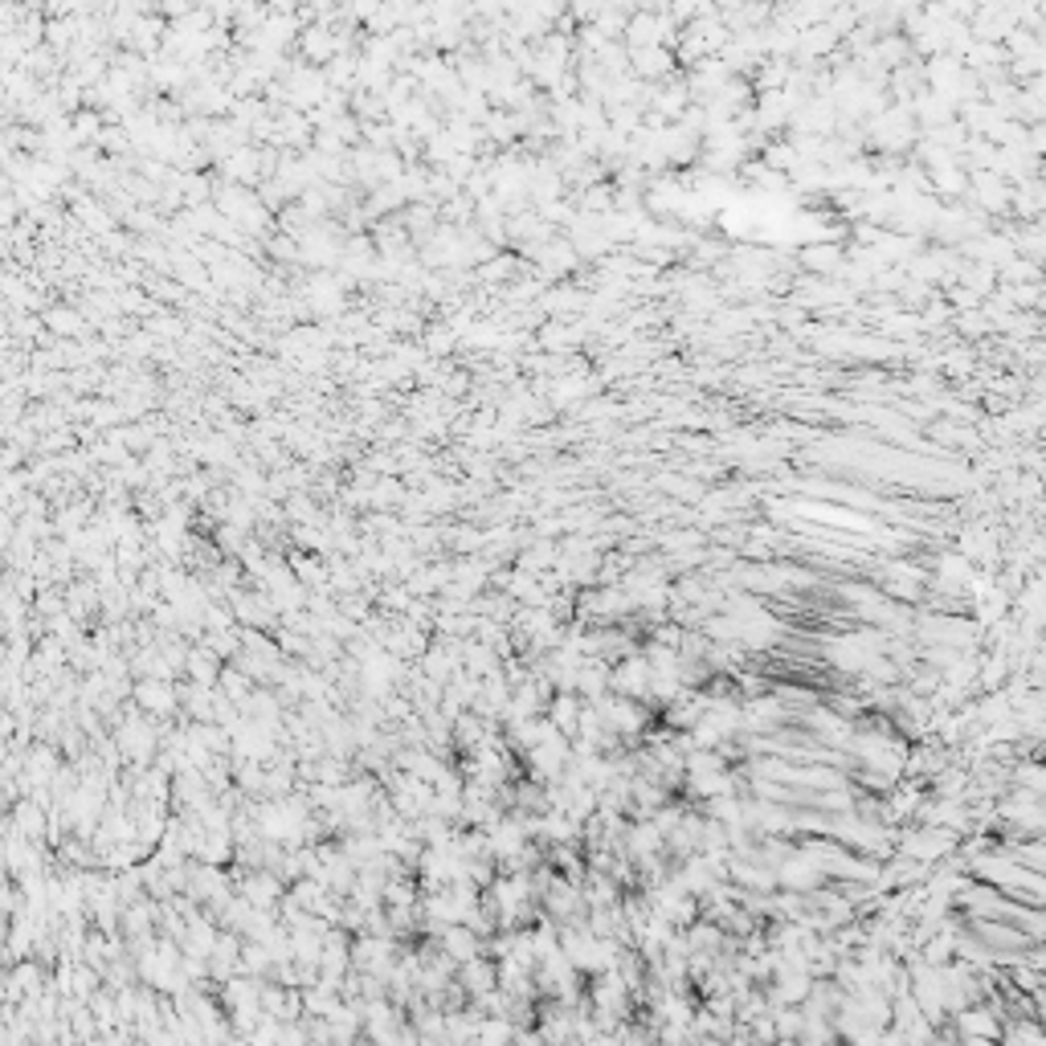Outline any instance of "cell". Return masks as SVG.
<instances>
[{
    "mask_svg": "<svg viewBox=\"0 0 1046 1046\" xmlns=\"http://www.w3.org/2000/svg\"><path fill=\"white\" fill-rule=\"evenodd\" d=\"M952 1034H957V1043H964V1038H989V1043H997L1001 1018L994 1013L989 1001H973V1006L952 1013Z\"/></svg>",
    "mask_w": 1046,
    "mask_h": 1046,
    "instance_id": "1",
    "label": "cell"
},
{
    "mask_svg": "<svg viewBox=\"0 0 1046 1046\" xmlns=\"http://www.w3.org/2000/svg\"><path fill=\"white\" fill-rule=\"evenodd\" d=\"M957 834H948V830H936V826H920L916 834H908L904 838V855H908L911 862H936V859H945V855H952L957 850Z\"/></svg>",
    "mask_w": 1046,
    "mask_h": 1046,
    "instance_id": "2",
    "label": "cell"
},
{
    "mask_svg": "<svg viewBox=\"0 0 1046 1046\" xmlns=\"http://www.w3.org/2000/svg\"><path fill=\"white\" fill-rule=\"evenodd\" d=\"M773 875H776V887H781V892H794V895L818 892V887H822V879H826L810 859H806V855H801V850H794L789 859L776 867Z\"/></svg>",
    "mask_w": 1046,
    "mask_h": 1046,
    "instance_id": "3",
    "label": "cell"
},
{
    "mask_svg": "<svg viewBox=\"0 0 1046 1046\" xmlns=\"http://www.w3.org/2000/svg\"><path fill=\"white\" fill-rule=\"evenodd\" d=\"M434 948H438L441 957L446 961L454 964H466V961H474V957H483V941L474 936L466 924H454V929H441L438 936H434Z\"/></svg>",
    "mask_w": 1046,
    "mask_h": 1046,
    "instance_id": "4",
    "label": "cell"
},
{
    "mask_svg": "<svg viewBox=\"0 0 1046 1046\" xmlns=\"http://www.w3.org/2000/svg\"><path fill=\"white\" fill-rule=\"evenodd\" d=\"M454 981H458V989H462L466 1001H471V997L490 994V989H499V985H495V961H490V957H474V961L458 964Z\"/></svg>",
    "mask_w": 1046,
    "mask_h": 1046,
    "instance_id": "5",
    "label": "cell"
},
{
    "mask_svg": "<svg viewBox=\"0 0 1046 1046\" xmlns=\"http://www.w3.org/2000/svg\"><path fill=\"white\" fill-rule=\"evenodd\" d=\"M1001 1043L997 1046H1046L1043 1043V1030H1038V1022L1034 1018H1013V1022H1006L1001 1026V1034H997Z\"/></svg>",
    "mask_w": 1046,
    "mask_h": 1046,
    "instance_id": "6",
    "label": "cell"
},
{
    "mask_svg": "<svg viewBox=\"0 0 1046 1046\" xmlns=\"http://www.w3.org/2000/svg\"><path fill=\"white\" fill-rule=\"evenodd\" d=\"M655 1046H687V1043H655Z\"/></svg>",
    "mask_w": 1046,
    "mask_h": 1046,
    "instance_id": "7",
    "label": "cell"
},
{
    "mask_svg": "<svg viewBox=\"0 0 1046 1046\" xmlns=\"http://www.w3.org/2000/svg\"><path fill=\"white\" fill-rule=\"evenodd\" d=\"M560 1046H581V1043H576V1038H573V1043H560Z\"/></svg>",
    "mask_w": 1046,
    "mask_h": 1046,
    "instance_id": "8",
    "label": "cell"
}]
</instances>
